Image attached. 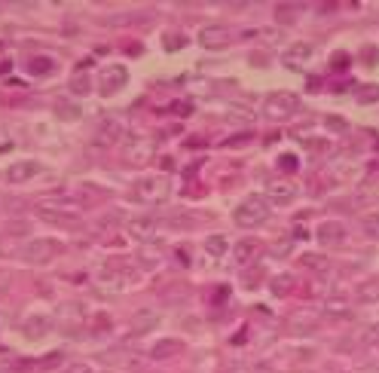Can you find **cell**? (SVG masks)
<instances>
[{"label": "cell", "mask_w": 379, "mask_h": 373, "mask_svg": "<svg viewBox=\"0 0 379 373\" xmlns=\"http://www.w3.org/2000/svg\"><path fill=\"white\" fill-rule=\"evenodd\" d=\"M266 218H270V202H266V196H245L236 205V211H233V220H236V227H241V230H254V227H260Z\"/></svg>", "instance_id": "obj_1"}, {"label": "cell", "mask_w": 379, "mask_h": 373, "mask_svg": "<svg viewBox=\"0 0 379 373\" xmlns=\"http://www.w3.org/2000/svg\"><path fill=\"white\" fill-rule=\"evenodd\" d=\"M132 196L144 205H162L172 196V184H168L166 175H144L141 181H135Z\"/></svg>", "instance_id": "obj_2"}, {"label": "cell", "mask_w": 379, "mask_h": 373, "mask_svg": "<svg viewBox=\"0 0 379 373\" xmlns=\"http://www.w3.org/2000/svg\"><path fill=\"white\" fill-rule=\"evenodd\" d=\"M83 211V202H74V199H58V196H52V199H43L40 205H37V214L40 218L52 220V224H68V220H77V214Z\"/></svg>", "instance_id": "obj_3"}, {"label": "cell", "mask_w": 379, "mask_h": 373, "mask_svg": "<svg viewBox=\"0 0 379 373\" xmlns=\"http://www.w3.org/2000/svg\"><path fill=\"white\" fill-rule=\"evenodd\" d=\"M62 254V245H58L55 239H31L22 245V251H18V257L25 260V263H52V260Z\"/></svg>", "instance_id": "obj_4"}, {"label": "cell", "mask_w": 379, "mask_h": 373, "mask_svg": "<svg viewBox=\"0 0 379 373\" xmlns=\"http://www.w3.org/2000/svg\"><path fill=\"white\" fill-rule=\"evenodd\" d=\"M297 107H300V98L293 92H276L263 101V116L266 120H287V116L297 114Z\"/></svg>", "instance_id": "obj_5"}, {"label": "cell", "mask_w": 379, "mask_h": 373, "mask_svg": "<svg viewBox=\"0 0 379 373\" xmlns=\"http://www.w3.org/2000/svg\"><path fill=\"white\" fill-rule=\"evenodd\" d=\"M153 153H156L153 138H129L126 147H122V159L129 166H147L153 159Z\"/></svg>", "instance_id": "obj_6"}, {"label": "cell", "mask_w": 379, "mask_h": 373, "mask_svg": "<svg viewBox=\"0 0 379 373\" xmlns=\"http://www.w3.org/2000/svg\"><path fill=\"white\" fill-rule=\"evenodd\" d=\"M122 135H126V123H122L120 116H107V120L98 126L92 144L98 150H107V147H116V141H120Z\"/></svg>", "instance_id": "obj_7"}, {"label": "cell", "mask_w": 379, "mask_h": 373, "mask_svg": "<svg viewBox=\"0 0 379 373\" xmlns=\"http://www.w3.org/2000/svg\"><path fill=\"white\" fill-rule=\"evenodd\" d=\"M312 55H315V47H312L309 40H297L282 52V62L287 70H303L306 64L312 62Z\"/></svg>", "instance_id": "obj_8"}, {"label": "cell", "mask_w": 379, "mask_h": 373, "mask_svg": "<svg viewBox=\"0 0 379 373\" xmlns=\"http://www.w3.org/2000/svg\"><path fill=\"white\" fill-rule=\"evenodd\" d=\"M126 83H129V70L122 68V64H110V68H104L101 77H98V92L114 95V92H120Z\"/></svg>", "instance_id": "obj_9"}, {"label": "cell", "mask_w": 379, "mask_h": 373, "mask_svg": "<svg viewBox=\"0 0 379 373\" xmlns=\"http://www.w3.org/2000/svg\"><path fill=\"white\" fill-rule=\"evenodd\" d=\"M230 40H233V34L224 25H205L199 31V43L205 49H224V47H230Z\"/></svg>", "instance_id": "obj_10"}, {"label": "cell", "mask_w": 379, "mask_h": 373, "mask_svg": "<svg viewBox=\"0 0 379 373\" xmlns=\"http://www.w3.org/2000/svg\"><path fill=\"white\" fill-rule=\"evenodd\" d=\"M297 199V184L293 181H272L266 187V202L270 205H291Z\"/></svg>", "instance_id": "obj_11"}, {"label": "cell", "mask_w": 379, "mask_h": 373, "mask_svg": "<svg viewBox=\"0 0 379 373\" xmlns=\"http://www.w3.org/2000/svg\"><path fill=\"white\" fill-rule=\"evenodd\" d=\"M40 172H43V166L37 159H22V162H12V166L6 168V181H10V184H25V181L37 178Z\"/></svg>", "instance_id": "obj_12"}, {"label": "cell", "mask_w": 379, "mask_h": 373, "mask_svg": "<svg viewBox=\"0 0 379 373\" xmlns=\"http://www.w3.org/2000/svg\"><path fill=\"white\" fill-rule=\"evenodd\" d=\"M315 239H318V245H324V248L343 245V242H345V227L339 224V220H322L318 230H315Z\"/></svg>", "instance_id": "obj_13"}, {"label": "cell", "mask_w": 379, "mask_h": 373, "mask_svg": "<svg viewBox=\"0 0 379 373\" xmlns=\"http://www.w3.org/2000/svg\"><path fill=\"white\" fill-rule=\"evenodd\" d=\"M156 230H159V218H153V214H141V218L129 220V235H135L138 242H153Z\"/></svg>", "instance_id": "obj_14"}, {"label": "cell", "mask_w": 379, "mask_h": 373, "mask_svg": "<svg viewBox=\"0 0 379 373\" xmlns=\"http://www.w3.org/2000/svg\"><path fill=\"white\" fill-rule=\"evenodd\" d=\"M22 331L28 333L31 339H40V337H47V333L52 331V318L49 316H28L22 322Z\"/></svg>", "instance_id": "obj_15"}, {"label": "cell", "mask_w": 379, "mask_h": 373, "mask_svg": "<svg viewBox=\"0 0 379 373\" xmlns=\"http://www.w3.org/2000/svg\"><path fill=\"white\" fill-rule=\"evenodd\" d=\"M156 324H159V312H156V309H141L138 316L132 318V337H138V333H150Z\"/></svg>", "instance_id": "obj_16"}, {"label": "cell", "mask_w": 379, "mask_h": 373, "mask_svg": "<svg viewBox=\"0 0 379 373\" xmlns=\"http://www.w3.org/2000/svg\"><path fill=\"white\" fill-rule=\"evenodd\" d=\"M162 260V248L156 242H141V251H138V263L144 270H156Z\"/></svg>", "instance_id": "obj_17"}, {"label": "cell", "mask_w": 379, "mask_h": 373, "mask_svg": "<svg viewBox=\"0 0 379 373\" xmlns=\"http://www.w3.org/2000/svg\"><path fill=\"white\" fill-rule=\"evenodd\" d=\"M184 352V343L181 339H162V343H156L153 349H150V355L156 358V361H166V358H174Z\"/></svg>", "instance_id": "obj_18"}, {"label": "cell", "mask_w": 379, "mask_h": 373, "mask_svg": "<svg viewBox=\"0 0 379 373\" xmlns=\"http://www.w3.org/2000/svg\"><path fill=\"white\" fill-rule=\"evenodd\" d=\"M260 254V242L257 239H241L236 245V263L239 266H248L254 257Z\"/></svg>", "instance_id": "obj_19"}, {"label": "cell", "mask_w": 379, "mask_h": 373, "mask_svg": "<svg viewBox=\"0 0 379 373\" xmlns=\"http://www.w3.org/2000/svg\"><path fill=\"white\" fill-rule=\"evenodd\" d=\"M361 303H379V279H367L358 285V294H355Z\"/></svg>", "instance_id": "obj_20"}, {"label": "cell", "mask_w": 379, "mask_h": 373, "mask_svg": "<svg viewBox=\"0 0 379 373\" xmlns=\"http://www.w3.org/2000/svg\"><path fill=\"white\" fill-rule=\"evenodd\" d=\"M226 248H230V242H226V235H220V233L208 235V239H205V254H208V257H214V260L224 257Z\"/></svg>", "instance_id": "obj_21"}, {"label": "cell", "mask_w": 379, "mask_h": 373, "mask_svg": "<svg viewBox=\"0 0 379 373\" xmlns=\"http://www.w3.org/2000/svg\"><path fill=\"white\" fill-rule=\"evenodd\" d=\"M300 263H303L306 270H312V272H328L330 270V260L324 257V254H303Z\"/></svg>", "instance_id": "obj_22"}, {"label": "cell", "mask_w": 379, "mask_h": 373, "mask_svg": "<svg viewBox=\"0 0 379 373\" xmlns=\"http://www.w3.org/2000/svg\"><path fill=\"white\" fill-rule=\"evenodd\" d=\"M28 70H31V74H37V77L52 74V70H55V62L47 58V55H37V58H31V62H28Z\"/></svg>", "instance_id": "obj_23"}, {"label": "cell", "mask_w": 379, "mask_h": 373, "mask_svg": "<svg viewBox=\"0 0 379 373\" xmlns=\"http://www.w3.org/2000/svg\"><path fill=\"white\" fill-rule=\"evenodd\" d=\"M324 312H328V316H337V318H352V309H349V303H345L343 297L328 300V303H324Z\"/></svg>", "instance_id": "obj_24"}, {"label": "cell", "mask_w": 379, "mask_h": 373, "mask_svg": "<svg viewBox=\"0 0 379 373\" xmlns=\"http://www.w3.org/2000/svg\"><path fill=\"white\" fill-rule=\"evenodd\" d=\"M70 92H74V95H89V92H92V77L80 70V74L70 80Z\"/></svg>", "instance_id": "obj_25"}, {"label": "cell", "mask_w": 379, "mask_h": 373, "mask_svg": "<svg viewBox=\"0 0 379 373\" xmlns=\"http://www.w3.org/2000/svg\"><path fill=\"white\" fill-rule=\"evenodd\" d=\"M55 114L62 116V120H80V107H77L74 101H55Z\"/></svg>", "instance_id": "obj_26"}, {"label": "cell", "mask_w": 379, "mask_h": 373, "mask_svg": "<svg viewBox=\"0 0 379 373\" xmlns=\"http://www.w3.org/2000/svg\"><path fill=\"white\" fill-rule=\"evenodd\" d=\"M315 324H318L315 316H293V318H291V331H293V333H309Z\"/></svg>", "instance_id": "obj_27"}, {"label": "cell", "mask_w": 379, "mask_h": 373, "mask_svg": "<svg viewBox=\"0 0 379 373\" xmlns=\"http://www.w3.org/2000/svg\"><path fill=\"white\" fill-rule=\"evenodd\" d=\"M162 47H166V52H178L187 47V37L184 34H166L162 37Z\"/></svg>", "instance_id": "obj_28"}, {"label": "cell", "mask_w": 379, "mask_h": 373, "mask_svg": "<svg viewBox=\"0 0 379 373\" xmlns=\"http://www.w3.org/2000/svg\"><path fill=\"white\" fill-rule=\"evenodd\" d=\"M291 287H293V279L291 276H276V279H272V294H276V297H285Z\"/></svg>", "instance_id": "obj_29"}, {"label": "cell", "mask_w": 379, "mask_h": 373, "mask_svg": "<svg viewBox=\"0 0 379 373\" xmlns=\"http://www.w3.org/2000/svg\"><path fill=\"white\" fill-rule=\"evenodd\" d=\"M361 230L370 235V239H379V214H367L361 218Z\"/></svg>", "instance_id": "obj_30"}, {"label": "cell", "mask_w": 379, "mask_h": 373, "mask_svg": "<svg viewBox=\"0 0 379 373\" xmlns=\"http://www.w3.org/2000/svg\"><path fill=\"white\" fill-rule=\"evenodd\" d=\"M358 101H361V104L379 101V86H374V83H370V86H361V89H358Z\"/></svg>", "instance_id": "obj_31"}, {"label": "cell", "mask_w": 379, "mask_h": 373, "mask_svg": "<svg viewBox=\"0 0 379 373\" xmlns=\"http://www.w3.org/2000/svg\"><path fill=\"white\" fill-rule=\"evenodd\" d=\"M297 12H300V6H278V10H276L278 25H291L293 18H297Z\"/></svg>", "instance_id": "obj_32"}, {"label": "cell", "mask_w": 379, "mask_h": 373, "mask_svg": "<svg viewBox=\"0 0 379 373\" xmlns=\"http://www.w3.org/2000/svg\"><path fill=\"white\" fill-rule=\"evenodd\" d=\"M358 339H361V343H379V327H376V324L364 327L361 337H358Z\"/></svg>", "instance_id": "obj_33"}, {"label": "cell", "mask_w": 379, "mask_h": 373, "mask_svg": "<svg viewBox=\"0 0 379 373\" xmlns=\"http://www.w3.org/2000/svg\"><path fill=\"white\" fill-rule=\"evenodd\" d=\"M278 168H282V172H293V168H297V156L293 153L278 156Z\"/></svg>", "instance_id": "obj_34"}, {"label": "cell", "mask_w": 379, "mask_h": 373, "mask_svg": "<svg viewBox=\"0 0 379 373\" xmlns=\"http://www.w3.org/2000/svg\"><path fill=\"white\" fill-rule=\"evenodd\" d=\"M272 254H276V257H285V254H291V239H282V242H276V248H272Z\"/></svg>", "instance_id": "obj_35"}, {"label": "cell", "mask_w": 379, "mask_h": 373, "mask_svg": "<svg viewBox=\"0 0 379 373\" xmlns=\"http://www.w3.org/2000/svg\"><path fill=\"white\" fill-rule=\"evenodd\" d=\"M10 147H12L10 132H6V129H0V153H3V150H10Z\"/></svg>", "instance_id": "obj_36"}, {"label": "cell", "mask_w": 379, "mask_h": 373, "mask_svg": "<svg viewBox=\"0 0 379 373\" xmlns=\"http://www.w3.org/2000/svg\"><path fill=\"white\" fill-rule=\"evenodd\" d=\"M328 126H330V129H337V132H345V120H339V116H330Z\"/></svg>", "instance_id": "obj_37"}, {"label": "cell", "mask_w": 379, "mask_h": 373, "mask_svg": "<svg viewBox=\"0 0 379 373\" xmlns=\"http://www.w3.org/2000/svg\"><path fill=\"white\" fill-rule=\"evenodd\" d=\"M68 373H95V370L89 368V364H70Z\"/></svg>", "instance_id": "obj_38"}, {"label": "cell", "mask_w": 379, "mask_h": 373, "mask_svg": "<svg viewBox=\"0 0 379 373\" xmlns=\"http://www.w3.org/2000/svg\"><path fill=\"white\" fill-rule=\"evenodd\" d=\"M345 62H349V58H345L343 52H339V55H333V68H345Z\"/></svg>", "instance_id": "obj_39"}, {"label": "cell", "mask_w": 379, "mask_h": 373, "mask_svg": "<svg viewBox=\"0 0 379 373\" xmlns=\"http://www.w3.org/2000/svg\"><path fill=\"white\" fill-rule=\"evenodd\" d=\"M361 373H379V370H361Z\"/></svg>", "instance_id": "obj_40"}]
</instances>
